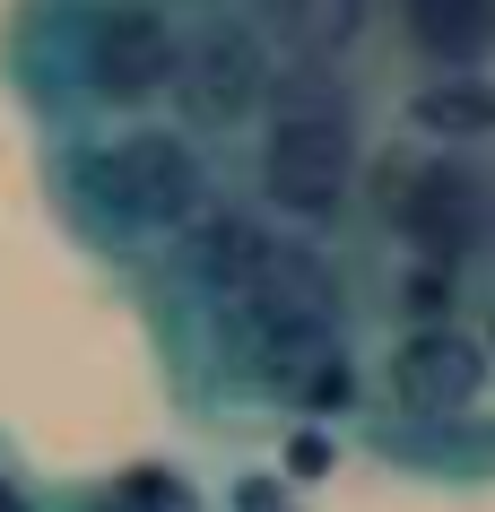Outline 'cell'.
<instances>
[{
    "label": "cell",
    "instance_id": "cell-7",
    "mask_svg": "<svg viewBox=\"0 0 495 512\" xmlns=\"http://www.w3.org/2000/svg\"><path fill=\"white\" fill-rule=\"evenodd\" d=\"M278 87V53L244 9H200L183 27V61H174V131L226 139V131H261Z\"/></svg>",
    "mask_w": 495,
    "mask_h": 512
},
{
    "label": "cell",
    "instance_id": "cell-10",
    "mask_svg": "<svg viewBox=\"0 0 495 512\" xmlns=\"http://www.w3.org/2000/svg\"><path fill=\"white\" fill-rule=\"evenodd\" d=\"M400 44L435 61V79L495 70V0H400Z\"/></svg>",
    "mask_w": 495,
    "mask_h": 512
},
{
    "label": "cell",
    "instance_id": "cell-15",
    "mask_svg": "<svg viewBox=\"0 0 495 512\" xmlns=\"http://www.w3.org/2000/svg\"><path fill=\"white\" fill-rule=\"evenodd\" d=\"M287 469H304V478H313V469H330V443H322L313 426H304L296 443H287Z\"/></svg>",
    "mask_w": 495,
    "mask_h": 512
},
{
    "label": "cell",
    "instance_id": "cell-6",
    "mask_svg": "<svg viewBox=\"0 0 495 512\" xmlns=\"http://www.w3.org/2000/svg\"><path fill=\"white\" fill-rule=\"evenodd\" d=\"M383 226L400 235L409 261L461 270L495 243V165L435 148V157H391L383 165Z\"/></svg>",
    "mask_w": 495,
    "mask_h": 512
},
{
    "label": "cell",
    "instance_id": "cell-4",
    "mask_svg": "<svg viewBox=\"0 0 495 512\" xmlns=\"http://www.w3.org/2000/svg\"><path fill=\"white\" fill-rule=\"evenodd\" d=\"M183 18L174 0H79L70 9V105L105 122H148V105L174 96Z\"/></svg>",
    "mask_w": 495,
    "mask_h": 512
},
{
    "label": "cell",
    "instance_id": "cell-16",
    "mask_svg": "<svg viewBox=\"0 0 495 512\" xmlns=\"http://www.w3.org/2000/svg\"><path fill=\"white\" fill-rule=\"evenodd\" d=\"M0 512H44V504H35V495H27V486H18V478H9V486H0Z\"/></svg>",
    "mask_w": 495,
    "mask_h": 512
},
{
    "label": "cell",
    "instance_id": "cell-11",
    "mask_svg": "<svg viewBox=\"0 0 495 512\" xmlns=\"http://www.w3.org/2000/svg\"><path fill=\"white\" fill-rule=\"evenodd\" d=\"M400 122H409L426 148H487L495 139V70H461V79H426L400 96Z\"/></svg>",
    "mask_w": 495,
    "mask_h": 512
},
{
    "label": "cell",
    "instance_id": "cell-13",
    "mask_svg": "<svg viewBox=\"0 0 495 512\" xmlns=\"http://www.w3.org/2000/svg\"><path fill=\"white\" fill-rule=\"evenodd\" d=\"M391 313H400V330H443L452 322V270L409 261V270L391 278Z\"/></svg>",
    "mask_w": 495,
    "mask_h": 512
},
{
    "label": "cell",
    "instance_id": "cell-19",
    "mask_svg": "<svg viewBox=\"0 0 495 512\" xmlns=\"http://www.w3.org/2000/svg\"><path fill=\"white\" fill-rule=\"evenodd\" d=\"M0 486H9V469H0Z\"/></svg>",
    "mask_w": 495,
    "mask_h": 512
},
{
    "label": "cell",
    "instance_id": "cell-3",
    "mask_svg": "<svg viewBox=\"0 0 495 512\" xmlns=\"http://www.w3.org/2000/svg\"><path fill=\"white\" fill-rule=\"evenodd\" d=\"M365 174V122H357V87L348 70H313V61H278L270 113L252 139V183L270 200V217L287 226H330L348 209V191Z\"/></svg>",
    "mask_w": 495,
    "mask_h": 512
},
{
    "label": "cell",
    "instance_id": "cell-9",
    "mask_svg": "<svg viewBox=\"0 0 495 512\" xmlns=\"http://www.w3.org/2000/svg\"><path fill=\"white\" fill-rule=\"evenodd\" d=\"M383 18V0H261L252 27L270 35L278 61H313V70H348L365 53V35Z\"/></svg>",
    "mask_w": 495,
    "mask_h": 512
},
{
    "label": "cell",
    "instance_id": "cell-2",
    "mask_svg": "<svg viewBox=\"0 0 495 512\" xmlns=\"http://www.w3.org/2000/svg\"><path fill=\"white\" fill-rule=\"evenodd\" d=\"M61 157H70L61 174H70V200H79L96 243L165 252L174 235H192L200 217L218 209L200 139L174 131V122H105V131H79Z\"/></svg>",
    "mask_w": 495,
    "mask_h": 512
},
{
    "label": "cell",
    "instance_id": "cell-5",
    "mask_svg": "<svg viewBox=\"0 0 495 512\" xmlns=\"http://www.w3.org/2000/svg\"><path fill=\"white\" fill-rule=\"evenodd\" d=\"M226 391L287 408V417H339V408H357V339L339 313L235 322L226 330Z\"/></svg>",
    "mask_w": 495,
    "mask_h": 512
},
{
    "label": "cell",
    "instance_id": "cell-14",
    "mask_svg": "<svg viewBox=\"0 0 495 512\" xmlns=\"http://www.w3.org/2000/svg\"><path fill=\"white\" fill-rule=\"evenodd\" d=\"M218 512H296V495H287V478H270V469H244V478L226 486Z\"/></svg>",
    "mask_w": 495,
    "mask_h": 512
},
{
    "label": "cell",
    "instance_id": "cell-18",
    "mask_svg": "<svg viewBox=\"0 0 495 512\" xmlns=\"http://www.w3.org/2000/svg\"><path fill=\"white\" fill-rule=\"evenodd\" d=\"M487 356H495V313H487Z\"/></svg>",
    "mask_w": 495,
    "mask_h": 512
},
{
    "label": "cell",
    "instance_id": "cell-1",
    "mask_svg": "<svg viewBox=\"0 0 495 512\" xmlns=\"http://www.w3.org/2000/svg\"><path fill=\"white\" fill-rule=\"evenodd\" d=\"M165 278H174V296L218 313V330L296 322V313H339L348 304V287H339L322 243L278 226L270 209H235V200H218L192 235L165 243Z\"/></svg>",
    "mask_w": 495,
    "mask_h": 512
},
{
    "label": "cell",
    "instance_id": "cell-8",
    "mask_svg": "<svg viewBox=\"0 0 495 512\" xmlns=\"http://www.w3.org/2000/svg\"><path fill=\"white\" fill-rule=\"evenodd\" d=\"M487 374L495 356L478 330L443 322V330H400L383 356V391H391V417L400 426H469V408L487 400Z\"/></svg>",
    "mask_w": 495,
    "mask_h": 512
},
{
    "label": "cell",
    "instance_id": "cell-12",
    "mask_svg": "<svg viewBox=\"0 0 495 512\" xmlns=\"http://www.w3.org/2000/svg\"><path fill=\"white\" fill-rule=\"evenodd\" d=\"M105 495H113L122 512H209V495H200L174 460H139V469H122Z\"/></svg>",
    "mask_w": 495,
    "mask_h": 512
},
{
    "label": "cell",
    "instance_id": "cell-17",
    "mask_svg": "<svg viewBox=\"0 0 495 512\" xmlns=\"http://www.w3.org/2000/svg\"><path fill=\"white\" fill-rule=\"evenodd\" d=\"M70 512H122V504H113V495H87V504H70Z\"/></svg>",
    "mask_w": 495,
    "mask_h": 512
}]
</instances>
